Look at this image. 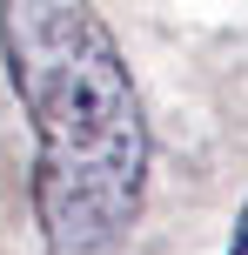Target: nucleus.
I'll return each instance as SVG.
<instances>
[{
	"label": "nucleus",
	"instance_id": "nucleus-1",
	"mask_svg": "<svg viewBox=\"0 0 248 255\" xmlns=\"http://www.w3.org/2000/svg\"><path fill=\"white\" fill-rule=\"evenodd\" d=\"M7 81L34 121L47 255H114L148 195V115L121 40L87 0H0Z\"/></svg>",
	"mask_w": 248,
	"mask_h": 255
},
{
	"label": "nucleus",
	"instance_id": "nucleus-2",
	"mask_svg": "<svg viewBox=\"0 0 248 255\" xmlns=\"http://www.w3.org/2000/svg\"><path fill=\"white\" fill-rule=\"evenodd\" d=\"M228 255H248V208L235 215V242H228Z\"/></svg>",
	"mask_w": 248,
	"mask_h": 255
}]
</instances>
